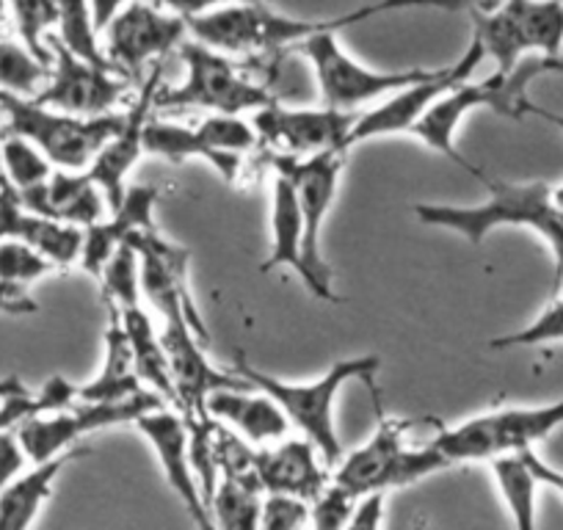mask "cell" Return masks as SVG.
Wrapping results in <instances>:
<instances>
[{
  "mask_svg": "<svg viewBox=\"0 0 563 530\" xmlns=\"http://www.w3.org/2000/svg\"><path fill=\"white\" fill-rule=\"evenodd\" d=\"M489 188V199L475 208L456 205H415V216L426 227L459 232L473 246H481L497 227H525L544 238L555 257V290L563 285V210L552 202V188L544 180L506 183L481 177Z\"/></svg>",
  "mask_w": 563,
  "mask_h": 530,
  "instance_id": "6da1fadb",
  "label": "cell"
},
{
  "mask_svg": "<svg viewBox=\"0 0 563 530\" xmlns=\"http://www.w3.org/2000/svg\"><path fill=\"white\" fill-rule=\"evenodd\" d=\"M398 9L393 3L382 7L354 9L349 14H340L334 20H294L285 14H276L265 3H241V7H219V9H180L186 18L188 34L194 42L210 47L216 53H271L285 45H301L327 31L343 29V25L362 23L373 14Z\"/></svg>",
  "mask_w": 563,
  "mask_h": 530,
  "instance_id": "7a4b0ae2",
  "label": "cell"
},
{
  "mask_svg": "<svg viewBox=\"0 0 563 530\" xmlns=\"http://www.w3.org/2000/svg\"><path fill=\"white\" fill-rule=\"evenodd\" d=\"M555 73H563V58L528 56L525 62H519V67L514 69V73L508 75L497 73L495 69L489 78L475 80V84L464 80V84H459L456 89L448 91V95L442 97V100L437 102V106L431 108L420 122H417V128L411 130V133H415L420 142L429 144L434 153L445 155L451 164H456L459 169L470 172V175L481 180L484 172H481L475 164H470L464 155H459L456 144H453L459 122H462L473 108H481V106L492 108V111L500 113V117L522 119L530 106L528 86L533 84L536 78H541V75H555Z\"/></svg>",
  "mask_w": 563,
  "mask_h": 530,
  "instance_id": "3957f363",
  "label": "cell"
},
{
  "mask_svg": "<svg viewBox=\"0 0 563 530\" xmlns=\"http://www.w3.org/2000/svg\"><path fill=\"white\" fill-rule=\"evenodd\" d=\"M378 365H382V360H378L376 354L351 356V360L334 362L332 371H329L327 376L318 378V382L288 384L268 376V373L257 371V367L249 365L243 356H235L232 373L241 376L243 382L252 384V387L260 389L263 395H268L271 401L285 412L290 426L305 431L307 442L316 445V451L321 453L329 470V464L343 462V442H340L338 431H334V398H338L340 389L349 382H354V378H360V382H373Z\"/></svg>",
  "mask_w": 563,
  "mask_h": 530,
  "instance_id": "277c9868",
  "label": "cell"
},
{
  "mask_svg": "<svg viewBox=\"0 0 563 530\" xmlns=\"http://www.w3.org/2000/svg\"><path fill=\"white\" fill-rule=\"evenodd\" d=\"M124 124V111L100 119H80L40 106L36 100L0 91V128L7 136L34 144L56 172H80L95 164Z\"/></svg>",
  "mask_w": 563,
  "mask_h": 530,
  "instance_id": "5b68a950",
  "label": "cell"
},
{
  "mask_svg": "<svg viewBox=\"0 0 563 530\" xmlns=\"http://www.w3.org/2000/svg\"><path fill=\"white\" fill-rule=\"evenodd\" d=\"M415 429V420L384 418L378 412V429L362 448L343 456L332 475V484L362 500L367 495H384L387 489H404L429 475L451 467L434 445L406 448V431Z\"/></svg>",
  "mask_w": 563,
  "mask_h": 530,
  "instance_id": "8992f818",
  "label": "cell"
},
{
  "mask_svg": "<svg viewBox=\"0 0 563 530\" xmlns=\"http://www.w3.org/2000/svg\"><path fill=\"white\" fill-rule=\"evenodd\" d=\"M563 426V398L544 407H508L489 415L470 418L467 423L445 429L442 426L431 445L453 464L459 462H497L536 451V442L547 440Z\"/></svg>",
  "mask_w": 563,
  "mask_h": 530,
  "instance_id": "52a82bcc",
  "label": "cell"
},
{
  "mask_svg": "<svg viewBox=\"0 0 563 530\" xmlns=\"http://www.w3.org/2000/svg\"><path fill=\"white\" fill-rule=\"evenodd\" d=\"M274 175L288 177L296 191V202L301 210V224H305V263L310 279L307 288L316 299L327 305H340V296L334 294V274L332 265L327 263L321 249V230L327 213L332 210L334 197H338L340 175H343L345 155L343 153H323L312 158H288V155H271L268 158Z\"/></svg>",
  "mask_w": 563,
  "mask_h": 530,
  "instance_id": "ba28073f",
  "label": "cell"
},
{
  "mask_svg": "<svg viewBox=\"0 0 563 530\" xmlns=\"http://www.w3.org/2000/svg\"><path fill=\"white\" fill-rule=\"evenodd\" d=\"M180 58L188 67V78L177 89H158L155 111H216V117H238L241 111H265L276 106L263 86L252 84L238 73L235 64L221 53L183 42Z\"/></svg>",
  "mask_w": 563,
  "mask_h": 530,
  "instance_id": "9c48e42d",
  "label": "cell"
},
{
  "mask_svg": "<svg viewBox=\"0 0 563 530\" xmlns=\"http://www.w3.org/2000/svg\"><path fill=\"white\" fill-rule=\"evenodd\" d=\"M301 56L316 69L318 86H321V97L327 108L343 113H354V108L365 106V102L376 100L382 95H398V91L411 89L417 84L440 78V69H404V73H376L362 64H356L349 53L340 47L334 31L318 34L312 40L296 45Z\"/></svg>",
  "mask_w": 563,
  "mask_h": 530,
  "instance_id": "30bf717a",
  "label": "cell"
},
{
  "mask_svg": "<svg viewBox=\"0 0 563 530\" xmlns=\"http://www.w3.org/2000/svg\"><path fill=\"white\" fill-rule=\"evenodd\" d=\"M257 133L238 117H208L197 128L150 119L144 130V153L183 164L188 158H202L232 183L241 172V158L257 147Z\"/></svg>",
  "mask_w": 563,
  "mask_h": 530,
  "instance_id": "8fae6325",
  "label": "cell"
},
{
  "mask_svg": "<svg viewBox=\"0 0 563 530\" xmlns=\"http://www.w3.org/2000/svg\"><path fill=\"white\" fill-rule=\"evenodd\" d=\"M166 409L158 395L144 389L141 395L122 404H80V407L67 409V412L40 415L18 429V440L23 445L25 456L34 467L53 462L62 453L73 451L75 442L95 431L113 429L122 423H135L139 418L150 412Z\"/></svg>",
  "mask_w": 563,
  "mask_h": 530,
  "instance_id": "7c38bea8",
  "label": "cell"
},
{
  "mask_svg": "<svg viewBox=\"0 0 563 530\" xmlns=\"http://www.w3.org/2000/svg\"><path fill=\"white\" fill-rule=\"evenodd\" d=\"M188 34L180 9L164 12L147 3H128L119 9L106 31V56L113 73L128 84H144L147 64L183 45Z\"/></svg>",
  "mask_w": 563,
  "mask_h": 530,
  "instance_id": "4fadbf2b",
  "label": "cell"
},
{
  "mask_svg": "<svg viewBox=\"0 0 563 530\" xmlns=\"http://www.w3.org/2000/svg\"><path fill=\"white\" fill-rule=\"evenodd\" d=\"M124 246L139 254L141 296L161 312V318L186 316L191 327L197 329L199 340L208 343V329H205L191 290H188L191 252L177 246V243H169L158 230L133 232Z\"/></svg>",
  "mask_w": 563,
  "mask_h": 530,
  "instance_id": "5bb4252c",
  "label": "cell"
},
{
  "mask_svg": "<svg viewBox=\"0 0 563 530\" xmlns=\"http://www.w3.org/2000/svg\"><path fill=\"white\" fill-rule=\"evenodd\" d=\"M47 47L53 53V69L45 89L34 97L40 106L80 119H100L117 113L128 95V80L69 56L56 34L47 36Z\"/></svg>",
  "mask_w": 563,
  "mask_h": 530,
  "instance_id": "9a60e30c",
  "label": "cell"
},
{
  "mask_svg": "<svg viewBox=\"0 0 563 530\" xmlns=\"http://www.w3.org/2000/svg\"><path fill=\"white\" fill-rule=\"evenodd\" d=\"M362 119V111L343 113L323 108V111H290V108L271 106L265 111H257L254 117V133L257 142L268 144L276 150V155L288 158H312L323 153H349L345 144L354 133L356 122Z\"/></svg>",
  "mask_w": 563,
  "mask_h": 530,
  "instance_id": "2e32d148",
  "label": "cell"
},
{
  "mask_svg": "<svg viewBox=\"0 0 563 530\" xmlns=\"http://www.w3.org/2000/svg\"><path fill=\"white\" fill-rule=\"evenodd\" d=\"M484 58H486L484 47H481V42L473 40L470 42L467 53L459 58V64L442 69L440 78L426 80V84H417L411 86V89L398 91V95H393L378 108L362 113L354 133L349 136L345 150L356 147V144L367 142V139L387 136V133H411V130L417 128V122H420V119L426 117V113H429L431 108L448 95V91H453L459 84H464V80L475 73V67H481Z\"/></svg>",
  "mask_w": 563,
  "mask_h": 530,
  "instance_id": "e0dca14e",
  "label": "cell"
},
{
  "mask_svg": "<svg viewBox=\"0 0 563 530\" xmlns=\"http://www.w3.org/2000/svg\"><path fill=\"white\" fill-rule=\"evenodd\" d=\"M197 329L191 327L186 316L164 318V332H161V345L166 351V360L172 367V382L180 401V415L186 420L208 418L205 415V401L216 389H252V384L243 382L235 373L216 371L202 351Z\"/></svg>",
  "mask_w": 563,
  "mask_h": 530,
  "instance_id": "ac0fdd59",
  "label": "cell"
},
{
  "mask_svg": "<svg viewBox=\"0 0 563 530\" xmlns=\"http://www.w3.org/2000/svg\"><path fill=\"white\" fill-rule=\"evenodd\" d=\"M161 75H164V64H155L150 78L141 84L139 100L124 111V124L117 133V139H111L102 147V153L95 158V164L86 169L91 183L100 188L102 199H106V208L111 213H117L122 208L124 194H128L124 180H128L133 166L144 155V130H147L150 119H153L150 117V108H153L155 95L161 89Z\"/></svg>",
  "mask_w": 563,
  "mask_h": 530,
  "instance_id": "d6986e66",
  "label": "cell"
},
{
  "mask_svg": "<svg viewBox=\"0 0 563 530\" xmlns=\"http://www.w3.org/2000/svg\"><path fill=\"white\" fill-rule=\"evenodd\" d=\"M135 429L147 437L153 445L155 456H158L161 470L166 475V484L172 486L180 503L186 506L188 517H191L194 530H216L210 508L205 506L202 489L194 475L191 462H188V426L186 418L172 409H158L144 418L135 420Z\"/></svg>",
  "mask_w": 563,
  "mask_h": 530,
  "instance_id": "ffe728a7",
  "label": "cell"
},
{
  "mask_svg": "<svg viewBox=\"0 0 563 530\" xmlns=\"http://www.w3.org/2000/svg\"><path fill=\"white\" fill-rule=\"evenodd\" d=\"M257 478L263 497H290L307 506L332 484L329 470L318 462V451L307 440H285L276 448H257Z\"/></svg>",
  "mask_w": 563,
  "mask_h": 530,
  "instance_id": "44dd1931",
  "label": "cell"
},
{
  "mask_svg": "<svg viewBox=\"0 0 563 530\" xmlns=\"http://www.w3.org/2000/svg\"><path fill=\"white\" fill-rule=\"evenodd\" d=\"M0 241L25 243L51 260L56 268L80 263L84 252V230L29 213L3 177H0Z\"/></svg>",
  "mask_w": 563,
  "mask_h": 530,
  "instance_id": "7402d4cb",
  "label": "cell"
},
{
  "mask_svg": "<svg viewBox=\"0 0 563 530\" xmlns=\"http://www.w3.org/2000/svg\"><path fill=\"white\" fill-rule=\"evenodd\" d=\"M161 191L155 186H133L124 194V202L117 213H111L108 221H97V224L84 230V252H80V265L89 277L100 279L106 272L108 260L128 243L133 232L141 230H158L153 219L155 202H158Z\"/></svg>",
  "mask_w": 563,
  "mask_h": 530,
  "instance_id": "603a6c76",
  "label": "cell"
},
{
  "mask_svg": "<svg viewBox=\"0 0 563 530\" xmlns=\"http://www.w3.org/2000/svg\"><path fill=\"white\" fill-rule=\"evenodd\" d=\"M18 199L29 213L78 230L97 224L106 213V199L86 172H53L45 186L18 194Z\"/></svg>",
  "mask_w": 563,
  "mask_h": 530,
  "instance_id": "cb8c5ba5",
  "label": "cell"
},
{
  "mask_svg": "<svg viewBox=\"0 0 563 530\" xmlns=\"http://www.w3.org/2000/svg\"><path fill=\"white\" fill-rule=\"evenodd\" d=\"M254 389V387H252ZM205 415L219 420L221 426L241 431L249 442L263 448L265 442H276L288 434L290 420L268 395L249 393V389H216L205 401Z\"/></svg>",
  "mask_w": 563,
  "mask_h": 530,
  "instance_id": "d4e9b609",
  "label": "cell"
},
{
  "mask_svg": "<svg viewBox=\"0 0 563 530\" xmlns=\"http://www.w3.org/2000/svg\"><path fill=\"white\" fill-rule=\"evenodd\" d=\"M89 456V448H73L53 462L31 467L14 484L0 492V530H31L45 503L53 497V484L67 464Z\"/></svg>",
  "mask_w": 563,
  "mask_h": 530,
  "instance_id": "484cf974",
  "label": "cell"
},
{
  "mask_svg": "<svg viewBox=\"0 0 563 530\" xmlns=\"http://www.w3.org/2000/svg\"><path fill=\"white\" fill-rule=\"evenodd\" d=\"M144 393V384L135 373L133 351H130L128 334H124L122 316L117 307H108V332H106V367L100 376L78 387L80 404H122Z\"/></svg>",
  "mask_w": 563,
  "mask_h": 530,
  "instance_id": "4316f807",
  "label": "cell"
},
{
  "mask_svg": "<svg viewBox=\"0 0 563 530\" xmlns=\"http://www.w3.org/2000/svg\"><path fill=\"white\" fill-rule=\"evenodd\" d=\"M282 265H288L301 279H310L305 263V224H301V210L296 202V191L288 177L274 175L271 188V254L260 265V272L271 274Z\"/></svg>",
  "mask_w": 563,
  "mask_h": 530,
  "instance_id": "83f0119b",
  "label": "cell"
},
{
  "mask_svg": "<svg viewBox=\"0 0 563 530\" xmlns=\"http://www.w3.org/2000/svg\"><path fill=\"white\" fill-rule=\"evenodd\" d=\"M122 316L124 334H128L130 351H133L135 373H139V382L155 393L164 404H172L180 415V401H177V389L172 382V367L166 360V351L161 345V334H155L153 321L144 312V307H135V310L119 312Z\"/></svg>",
  "mask_w": 563,
  "mask_h": 530,
  "instance_id": "f1b7e54d",
  "label": "cell"
},
{
  "mask_svg": "<svg viewBox=\"0 0 563 530\" xmlns=\"http://www.w3.org/2000/svg\"><path fill=\"white\" fill-rule=\"evenodd\" d=\"M506 9L517 23L525 51L544 58H563V3L511 0Z\"/></svg>",
  "mask_w": 563,
  "mask_h": 530,
  "instance_id": "f546056e",
  "label": "cell"
},
{
  "mask_svg": "<svg viewBox=\"0 0 563 530\" xmlns=\"http://www.w3.org/2000/svg\"><path fill=\"white\" fill-rule=\"evenodd\" d=\"M75 401H78V387L64 376H53L40 393L29 389V393L9 395V398L0 401V434L3 431H18L20 426L40 418V415L67 412V409L75 407Z\"/></svg>",
  "mask_w": 563,
  "mask_h": 530,
  "instance_id": "4dcf8cb0",
  "label": "cell"
},
{
  "mask_svg": "<svg viewBox=\"0 0 563 530\" xmlns=\"http://www.w3.org/2000/svg\"><path fill=\"white\" fill-rule=\"evenodd\" d=\"M497 489H500L503 503L511 514L514 530H539L536 525V495H539V481L530 473L522 456H506L492 462Z\"/></svg>",
  "mask_w": 563,
  "mask_h": 530,
  "instance_id": "1f68e13d",
  "label": "cell"
},
{
  "mask_svg": "<svg viewBox=\"0 0 563 530\" xmlns=\"http://www.w3.org/2000/svg\"><path fill=\"white\" fill-rule=\"evenodd\" d=\"M58 9H62V14H58L56 40L62 42L64 51L78 58V62L89 64V67L113 73L106 47L100 45V36H97L95 23H91V7H86V3H58Z\"/></svg>",
  "mask_w": 563,
  "mask_h": 530,
  "instance_id": "d6a6232c",
  "label": "cell"
},
{
  "mask_svg": "<svg viewBox=\"0 0 563 530\" xmlns=\"http://www.w3.org/2000/svg\"><path fill=\"white\" fill-rule=\"evenodd\" d=\"M0 177L18 194H29L51 180L53 166L34 144L18 136H7L0 144Z\"/></svg>",
  "mask_w": 563,
  "mask_h": 530,
  "instance_id": "836d02e7",
  "label": "cell"
},
{
  "mask_svg": "<svg viewBox=\"0 0 563 530\" xmlns=\"http://www.w3.org/2000/svg\"><path fill=\"white\" fill-rule=\"evenodd\" d=\"M58 3H45V0H23V3H12L9 7V18H12L14 29H18L20 45L42 64V67L53 69V53L47 47V31L58 25Z\"/></svg>",
  "mask_w": 563,
  "mask_h": 530,
  "instance_id": "e575fe53",
  "label": "cell"
},
{
  "mask_svg": "<svg viewBox=\"0 0 563 530\" xmlns=\"http://www.w3.org/2000/svg\"><path fill=\"white\" fill-rule=\"evenodd\" d=\"M51 80V69L42 67L23 45L0 40V91L34 100Z\"/></svg>",
  "mask_w": 563,
  "mask_h": 530,
  "instance_id": "d590c367",
  "label": "cell"
},
{
  "mask_svg": "<svg viewBox=\"0 0 563 530\" xmlns=\"http://www.w3.org/2000/svg\"><path fill=\"white\" fill-rule=\"evenodd\" d=\"M102 301L106 307H117L119 312L141 307V277H139V254L130 246H122L100 277Z\"/></svg>",
  "mask_w": 563,
  "mask_h": 530,
  "instance_id": "8d00e7d4",
  "label": "cell"
},
{
  "mask_svg": "<svg viewBox=\"0 0 563 530\" xmlns=\"http://www.w3.org/2000/svg\"><path fill=\"white\" fill-rule=\"evenodd\" d=\"M188 426V462L202 489L205 506H213L216 489L221 484L219 456H216V423L210 418L186 420Z\"/></svg>",
  "mask_w": 563,
  "mask_h": 530,
  "instance_id": "74e56055",
  "label": "cell"
},
{
  "mask_svg": "<svg viewBox=\"0 0 563 530\" xmlns=\"http://www.w3.org/2000/svg\"><path fill=\"white\" fill-rule=\"evenodd\" d=\"M260 511H263V497L230 481H221L210 506L216 530H260Z\"/></svg>",
  "mask_w": 563,
  "mask_h": 530,
  "instance_id": "f35d334b",
  "label": "cell"
},
{
  "mask_svg": "<svg viewBox=\"0 0 563 530\" xmlns=\"http://www.w3.org/2000/svg\"><path fill=\"white\" fill-rule=\"evenodd\" d=\"M51 272H56V265L31 246L18 241H0V285L3 288L23 290Z\"/></svg>",
  "mask_w": 563,
  "mask_h": 530,
  "instance_id": "ab89813d",
  "label": "cell"
},
{
  "mask_svg": "<svg viewBox=\"0 0 563 530\" xmlns=\"http://www.w3.org/2000/svg\"><path fill=\"white\" fill-rule=\"evenodd\" d=\"M547 343H563V296H558L530 327L519 329V332L503 334L489 343V349L508 351V349H530V345H547Z\"/></svg>",
  "mask_w": 563,
  "mask_h": 530,
  "instance_id": "60d3db41",
  "label": "cell"
},
{
  "mask_svg": "<svg viewBox=\"0 0 563 530\" xmlns=\"http://www.w3.org/2000/svg\"><path fill=\"white\" fill-rule=\"evenodd\" d=\"M354 497L329 484V489L310 506L312 530H345L351 514H354Z\"/></svg>",
  "mask_w": 563,
  "mask_h": 530,
  "instance_id": "b9f144b4",
  "label": "cell"
},
{
  "mask_svg": "<svg viewBox=\"0 0 563 530\" xmlns=\"http://www.w3.org/2000/svg\"><path fill=\"white\" fill-rule=\"evenodd\" d=\"M310 519V506L290 497H263L260 530H299Z\"/></svg>",
  "mask_w": 563,
  "mask_h": 530,
  "instance_id": "7bdbcfd3",
  "label": "cell"
},
{
  "mask_svg": "<svg viewBox=\"0 0 563 530\" xmlns=\"http://www.w3.org/2000/svg\"><path fill=\"white\" fill-rule=\"evenodd\" d=\"M29 456L18 440V431H3L0 434V492L23 475Z\"/></svg>",
  "mask_w": 563,
  "mask_h": 530,
  "instance_id": "ee69618b",
  "label": "cell"
},
{
  "mask_svg": "<svg viewBox=\"0 0 563 530\" xmlns=\"http://www.w3.org/2000/svg\"><path fill=\"white\" fill-rule=\"evenodd\" d=\"M384 519V495H367L356 500L345 530H382Z\"/></svg>",
  "mask_w": 563,
  "mask_h": 530,
  "instance_id": "f6af8a7d",
  "label": "cell"
},
{
  "mask_svg": "<svg viewBox=\"0 0 563 530\" xmlns=\"http://www.w3.org/2000/svg\"><path fill=\"white\" fill-rule=\"evenodd\" d=\"M519 456H522V462L528 464L530 473L536 475L539 486H550L552 492H558V495L563 497V473L561 470L550 467V464H547L536 451H525V453H519Z\"/></svg>",
  "mask_w": 563,
  "mask_h": 530,
  "instance_id": "bcb514c9",
  "label": "cell"
},
{
  "mask_svg": "<svg viewBox=\"0 0 563 530\" xmlns=\"http://www.w3.org/2000/svg\"><path fill=\"white\" fill-rule=\"evenodd\" d=\"M0 312H9V316H29V312H36V305L23 294V290H12L0 285Z\"/></svg>",
  "mask_w": 563,
  "mask_h": 530,
  "instance_id": "7dc6e473",
  "label": "cell"
},
{
  "mask_svg": "<svg viewBox=\"0 0 563 530\" xmlns=\"http://www.w3.org/2000/svg\"><path fill=\"white\" fill-rule=\"evenodd\" d=\"M528 113H533V117L544 119V122L555 124V128H561V130H563V117H561V113H552V111H544V108H539V106H536V102H530V106H528ZM552 202H555V205H558V208H561V210H563V186L552 188Z\"/></svg>",
  "mask_w": 563,
  "mask_h": 530,
  "instance_id": "c3c4849f",
  "label": "cell"
},
{
  "mask_svg": "<svg viewBox=\"0 0 563 530\" xmlns=\"http://www.w3.org/2000/svg\"><path fill=\"white\" fill-rule=\"evenodd\" d=\"M7 18H9V7L7 3H0V25L7 23Z\"/></svg>",
  "mask_w": 563,
  "mask_h": 530,
  "instance_id": "681fc988",
  "label": "cell"
},
{
  "mask_svg": "<svg viewBox=\"0 0 563 530\" xmlns=\"http://www.w3.org/2000/svg\"><path fill=\"white\" fill-rule=\"evenodd\" d=\"M3 139H7V133H3V128H0V144H3Z\"/></svg>",
  "mask_w": 563,
  "mask_h": 530,
  "instance_id": "f907efd6",
  "label": "cell"
}]
</instances>
